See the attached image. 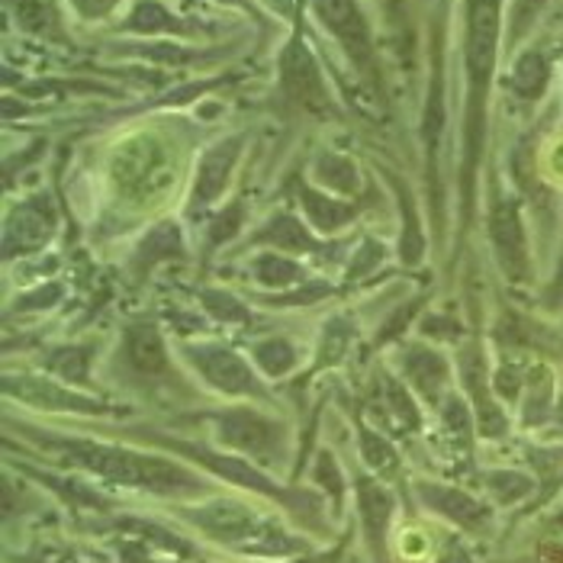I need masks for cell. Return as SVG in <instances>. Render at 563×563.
Returning a JSON list of instances; mask_svg holds the SVG:
<instances>
[{
  "label": "cell",
  "instance_id": "cell-1",
  "mask_svg": "<svg viewBox=\"0 0 563 563\" xmlns=\"http://www.w3.org/2000/svg\"><path fill=\"white\" fill-rule=\"evenodd\" d=\"M68 464L85 467L90 474L135 489H148L158 496H177V493H197L200 479L190 471L177 467L172 461L162 457H148V454H135L126 448H113V444H97L85 438H52L48 441Z\"/></svg>",
  "mask_w": 563,
  "mask_h": 563
},
{
  "label": "cell",
  "instance_id": "cell-2",
  "mask_svg": "<svg viewBox=\"0 0 563 563\" xmlns=\"http://www.w3.org/2000/svg\"><path fill=\"white\" fill-rule=\"evenodd\" d=\"M496 40H499V0H477L471 13V43H467V65H471V100H474V117H471V158H467V187L471 174L479 155V110H483V93L489 85L493 65H496Z\"/></svg>",
  "mask_w": 563,
  "mask_h": 563
},
{
  "label": "cell",
  "instance_id": "cell-3",
  "mask_svg": "<svg viewBox=\"0 0 563 563\" xmlns=\"http://www.w3.org/2000/svg\"><path fill=\"white\" fill-rule=\"evenodd\" d=\"M113 177L123 187V194H130L135 200H145L158 190L168 187L172 177V162L165 155V148L152 139H139L126 145L113 165Z\"/></svg>",
  "mask_w": 563,
  "mask_h": 563
},
{
  "label": "cell",
  "instance_id": "cell-4",
  "mask_svg": "<svg viewBox=\"0 0 563 563\" xmlns=\"http://www.w3.org/2000/svg\"><path fill=\"white\" fill-rule=\"evenodd\" d=\"M219 438L242 451V454H252V457H271L280 444V432L274 422H267L258 412H249V409H235V412H225L219 416Z\"/></svg>",
  "mask_w": 563,
  "mask_h": 563
},
{
  "label": "cell",
  "instance_id": "cell-5",
  "mask_svg": "<svg viewBox=\"0 0 563 563\" xmlns=\"http://www.w3.org/2000/svg\"><path fill=\"white\" fill-rule=\"evenodd\" d=\"M316 10H319L322 23L342 40L347 55L357 65H371V36H367L357 3L354 0H316Z\"/></svg>",
  "mask_w": 563,
  "mask_h": 563
},
{
  "label": "cell",
  "instance_id": "cell-6",
  "mask_svg": "<svg viewBox=\"0 0 563 563\" xmlns=\"http://www.w3.org/2000/svg\"><path fill=\"white\" fill-rule=\"evenodd\" d=\"M419 496L422 503L434 509L438 516H444L448 521L467 528V531H479L486 521H489V506L474 499L471 493L464 489H454V486H438V483H419Z\"/></svg>",
  "mask_w": 563,
  "mask_h": 563
},
{
  "label": "cell",
  "instance_id": "cell-7",
  "mask_svg": "<svg viewBox=\"0 0 563 563\" xmlns=\"http://www.w3.org/2000/svg\"><path fill=\"white\" fill-rule=\"evenodd\" d=\"M493 245L499 252L503 271L512 280H521L528 274V239H525L516 203H499L493 210Z\"/></svg>",
  "mask_w": 563,
  "mask_h": 563
},
{
  "label": "cell",
  "instance_id": "cell-8",
  "mask_svg": "<svg viewBox=\"0 0 563 563\" xmlns=\"http://www.w3.org/2000/svg\"><path fill=\"white\" fill-rule=\"evenodd\" d=\"M284 87L297 103H303L309 110L325 107L322 75H319V68H316V62H312V55L303 43H294L284 52Z\"/></svg>",
  "mask_w": 563,
  "mask_h": 563
},
{
  "label": "cell",
  "instance_id": "cell-9",
  "mask_svg": "<svg viewBox=\"0 0 563 563\" xmlns=\"http://www.w3.org/2000/svg\"><path fill=\"white\" fill-rule=\"evenodd\" d=\"M357 509H361V519H364V531H367V541L374 548V558L380 563H387V525L393 516V496L374 479L361 477L357 479Z\"/></svg>",
  "mask_w": 563,
  "mask_h": 563
},
{
  "label": "cell",
  "instance_id": "cell-10",
  "mask_svg": "<svg viewBox=\"0 0 563 563\" xmlns=\"http://www.w3.org/2000/svg\"><path fill=\"white\" fill-rule=\"evenodd\" d=\"M197 361H200V371L207 374V380L222 393H261L249 364L242 357H235L232 351L210 347V351H200Z\"/></svg>",
  "mask_w": 563,
  "mask_h": 563
},
{
  "label": "cell",
  "instance_id": "cell-11",
  "mask_svg": "<svg viewBox=\"0 0 563 563\" xmlns=\"http://www.w3.org/2000/svg\"><path fill=\"white\" fill-rule=\"evenodd\" d=\"M239 139H229V142H219L213 152H207L203 165H200V174H197V200L200 203H210L217 200L225 187V177L235 165V155H239Z\"/></svg>",
  "mask_w": 563,
  "mask_h": 563
},
{
  "label": "cell",
  "instance_id": "cell-12",
  "mask_svg": "<svg viewBox=\"0 0 563 563\" xmlns=\"http://www.w3.org/2000/svg\"><path fill=\"white\" fill-rule=\"evenodd\" d=\"M126 351H130V361L135 371L142 374H165L168 371V354H165V342L158 339L155 329L148 325H135L126 339Z\"/></svg>",
  "mask_w": 563,
  "mask_h": 563
},
{
  "label": "cell",
  "instance_id": "cell-13",
  "mask_svg": "<svg viewBox=\"0 0 563 563\" xmlns=\"http://www.w3.org/2000/svg\"><path fill=\"white\" fill-rule=\"evenodd\" d=\"M406 371H409L412 384L422 393H429V396H434V393L441 390V384H444V377H448L444 361H441L438 354H432V351H426V347H412V351H409Z\"/></svg>",
  "mask_w": 563,
  "mask_h": 563
},
{
  "label": "cell",
  "instance_id": "cell-14",
  "mask_svg": "<svg viewBox=\"0 0 563 563\" xmlns=\"http://www.w3.org/2000/svg\"><path fill=\"white\" fill-rule=\"evenodd\" d=\"M45 232H48L45 217H36L33 210H20L10 219V229H7V252H13L16 242H20V249H36L45 239Z\"/></svg>",
  "mask_w": 563,
  "mask_h": 563
},
{
  "label": "cell",
  "instance_id": "cell-15",
  "mask_svg": "<svg viewBox=\"0 0 563 563\" xmlns=\"http://www.w3.org/2000/svg\"><path fill=\"white\" fill-rule=\"evenodd\" d=\"M544 85H548V62H544V55L528 52L516 65V71H512V87L519 90L521 97H538L544 90Z\"/></svg>",
  "mask_w": 563,
  "mask_h": 563
},
{
  "label": "cell",
  "instance_id": "cell-16",
  "mask_svg": "<svg viewBox=\"0 0 563 563\" xmlns=\"http://www.w3.org/2000/svg\"><path fill=\"white\" fill-rule=\"evenodd\" d=\"M486 486H489V493H493L499 503H519V499L534 493V479L525 477V474H516V471L486 474Z\"/></svg>",
  "mask_w": 563,
  "mask_h": 563
},
{
  "label": "cell",
  "instance_id": "cell-17",
  "mask_svg": "<svg viewBox=\"0 0 563 563\" xmlns=\"http://www.w3.org/2000/svg\"><path fill=\"white\" fill-rule=\"evenodd\" d=\"M303 200L306 213L312 217V222H316L319 229H335V225H342V222H347V219L357 213V210H351V207L329 203L325 197H319V194H312V190H303Z\"/></svg>",
  "mask_w": 563,
  "mask_h": 563
},
{
  "label": "cell",
  "instance_id": "cell-18",
  "mask_svg": "<svg viewBox=\"0 0 563 563\" xmlns=\"http://www.w3.org/2000/svg\"><path fill=\"white\" fill-rule=\"evenodd\" d=\"M361 451H364V457H367V464H371L374 471L396 474V467H399V457H396V451H393L384 438H377V434L364 429V432H361Z\"/></svg>",
  "mask_w": 563,
  "mask_h": 563
},
{
  "label": "cell",
  "instance_id": "cell-19",
  "mask_svg": "<svg viewBox=\"0 0 563 563\" xmlns=\"http://www.w3.org/2000/svg\"><path fill=\"white\" fill-rule=\"evenodd\" d=\"M258 280L261 284H267V287H284V284H290L294 277H297V267L290 264L287 258H277V255H264L258 258Z\"/></svg>",
  "mask_w": 563,
  "mask_h": 563
},
{
  "label": "cell",
  "instance_id": "cell-20",
  "mask_svg": "<svg viewBox=\"0 0 563 563\" xmlns=\"http://www.w3.org/2000/svg\"><path fill=\"white\" fill-rule=\"evenodd\" d=\"M130 26L139 33H155V30H172L174 20L158 3H139L130 16Z\"/></svg>",
  "mask_w": 563,
  "mask_h": 563
},
{
  "label": "cell",
  "instance_id": "cell-21",
  "mask_svg": "<svg viewBox=\"0 0 563 563\" xmlns=\"http://www.w3.org/2000/svg\"><path fill=\"white\" fill-rule=\"evenodd\" d=\"M52 367L65 377V380H75L81 384L87 377V351L85 347H65L52 357Z\"/></svg>",
  "mask_w": 563,
  "mask_h": 563
},
{
  "label": "cell",
  "instance_id": "cell-22",
  "mask_svg": "<svg viewBox=\"0 0 563 563\" xmlns=\"http://www.w3.org/2000/svg\"><path fill=\"white\" fill-rule=\"evenodd\" d=\"M258 364L267 371V374H284V371H290V364H294V347L287 345V342H267V345L258 347Z\"/></svg>",
  "mask_w": 563,
  "mask_h": 563
},
{
  "label": "cell",
  "instance_id": "cell-23",
  "mask_svg": "<svg viewBox=\"0 0 563 563\" xmlns=\"http://www.w3.org/2000/svg\"><path fill=\"white\" fill-rule=\"evenodd\" d=\"M261 239H274L277 245H290V249H312V242L303 235V229L290 217H280Z\"/></svg>",
  "mask_w": 563,
  "mask_h": 563
},
{
  "label": "cell",
  "instance_id": "cell-24",
  "mask_svg": "<svg viewBox=\"0 0 563 563\" xmlns=\"http://www.w3.org/2000/svg\"><path fill=\"white\" fill-rule=\"evenodd\" d=\"M387 399H390L393 416H396V422H399L402 429H416V426H419L416 406H412V399L406 396V390H402V387H396V384H387Z\"/></svg>",
  "mask_w": 563,
  "mask_h": 563
},
{
  "label": "cell",
  "instance_id": "cell-25",
  "mask_svg": "<svg viewBox=\"0 0 563 563\" xmlns=\"http://www.w3.org/2000/svg\"><path fill=\"white\" fill-rule=\"evenodd\" d=\"M319 168L325 174V180L332 187H339V190H354L357 187V174H354V168L347 165L345 158H325Z\"/></svg>",
  "mask_w": 563,
  "mask_h": 563
},
{
  "label": "cell",
  "instance_id": "cell-26",
  "mask_svg": "<svg viewBox=\"0 0 563 563\" xmlns=\"http://www.w3.org/2000/svg\"><path fill=\"white\" fill-rule=\"evenodd\" d=\"M316 479L332 493V499L339 503L342 499V493H345V483H342V474H339V467H335V461L329 457V454H322L319 457V467H316Z\"/></svg>",
  "mask_w": 563,
  "mask_h": 563
},
{
  "label": "cell",
  "instance_id": "cell-27",
  "mask_svg": "<svg viewBox=\"0 0 563 563\" xmlns=\"http://www.w3.org/2000/svg\"><path fill=\"white\" fill-rule=\"evenodd\" d=\"M239 222H242V213H239V207H235V210L229 213V219L222 217L217 225H213V232H210V235H213V242H225V239H232V235H235V229H239Z\"/></svg>",
  "mask_w": 563,
  "mask_h": 563
},
{
  "label": "cell",
  "instance_id": "cell-28",
  "mask_svg": "<svg viewBox=\"0 0 563 563\" xmlns=\"http://www.w3.org/2000/svg\"><path fill=\"white\" fill-rule=\"evenodd\" d=\"M78 3V10L85 13V16H103L117 0H75Z\"/></svg>",
  "mask_w": 563,
  "mask_h": 563
},
{
  "label": "cell",
  "instance_id": "cell-29",
  "mask_svg": "<svg viewBox=\"0 0 563 563\" xmlns=\"http://www.w3.org/2000/svg\"><path fill=\"white\" fill-rule=\"evenodd\" d=\"M541 3H544V0H519V7H516V23H519V30L538 13Z\"/></svg>",
  "mask_w": 563,
  "mask_h": 563
},
{
  "label": "cell",
  "instance_id": "cell-30",
  "mask_svg": "<svg viewBox=\"0 0 563 563\" xmlns=\"http://www.w3.org/2000/svg\"><path fill=\"white\" fill-rule=\"evenodd\" d=\"M438 563H474V558L461 548V544H448L444 548V554H441V561Z\"/></svg>",
  "mask_w": 563,
  "mask_h": 563
},
{
  "label": "cell",
  "instance_id": "cell-31",
  "mask_svg": "<svg viewBox=\"0 0 563 563\" xmlns=\"http://www.w3.org/2000/svg\"><path fill=\"white\" fill-rule=\"evenodd\" d=\"M554 528H558V531H561V534H563V509H561V512H558V516H554Z\"/></svg>",
  "mask_w": 563,
  "mask_h": 563
}]
</instances>
